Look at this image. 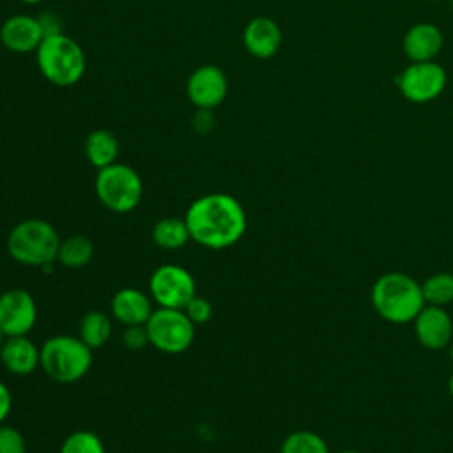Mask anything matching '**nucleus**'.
<instances>
[{
	"mask_svg": "<svg viewBox=\"0 0 453 453\" xmlns=\"http://www.w3.org/2000/svg\"><path fill=\"white\" fill-rule=\"evenodd\" d=\"M0 361L14 375H28L39 366V347L27 336H7L0 347Z\"/></svg>",
	"mask_w": 453,
	"mask_h": 453,
	"instance_id": "f3484780",
	"label": "nucleus"
},
{
	"mask_svg": "<svg viewBox=\"0 0 453 453\" xmlns=\"http://www.w3.org/2000/svg\"><path fill=\"white\" fill-rule=\"evenodd\" d=\"M5 338H7V336H5V334H4V331L0 329V347H2V343L5 342Z\"/></svg>",
	"mask_w": 453,
	"mask_h": 453,
	"instance_id": "473e14b6",
	"label": "nucleus"
},
{
	"mask_svg": "<svg viewBox=\"0 0 453 453\" xmlns=\"http://www.w3.org/2000/svg\"><path fill=\"white\" fill-rule=\"evenodd\" d=\"M448 389L453 395V370H451V375H449V380H448Z\"/></svg>",
	"mask_w": 453,
	"mask_h": 453,
	"instance_id": "7c9ffc66",
	"label": "nucleus"
},
{
	"mask_svg": "<svg viewBox=\"0 0 453 453\" xmlns=\"http://www.w3.org/2000/svg\"><path fill=\"white\" fill-rule=\"evenodd\" d=\"M111 315L124 326H143L152 315V299L138 288H120L113 294L110 304Z\"/></svg>",
	"mask_w": 453,
	"mask_h": 453,
	"instance_id": "dca6fc26",
	"label": "nucleus"
},
{
	"mask_svg": "<svg viewBox=\"0 0 453 453\" xmlns=\"http://www.w3.org/2000/svg\"><path fill=\"white\" fill-rule=\"evenodd\" d=\"M35 64L41 74L57 87L76 85L87 69L83 48L64 32L44 35L35 50Z\"/></svg>",
	"mask_w": 453,
	"mask_h": 453,
	"instance_id": "7ed1b4c3",
	"label": "nucleus"
},
{
	"mask_svg": "<svg viewBox=\"0 0 453 453\" xmlns=\"http://www.w3.org/2000/svg\"><path fill=\"white\" fill-rule=\"evenodd\" d=\"M448 83V74L435 60L411 62L396 76L400 94L416 104H425L437 99Z\"/></svg>",
	"mask_w": 453,
	"mask_h": 453,
	"instance_id": "6e6552de",
	"label": "nucleus"
},
{
	"mask_svg": "<svg viewBox=\"0 0 453 453\" xmlns=\"http://www.w3.org/2000/svg\"><path fill=\"white\" fill-rule=\"evenodd\" d=\"M60 241L53 225L44 219L28 218L9 232L7 251L21 265L44 267L57 260Z\"/></svg>",
	"mask_w": 453,
	"mask_h": 453,
	"instance_id": "20e7f679",
	"label": "nucleus"
},
{
	"mask_svg": "<svg viewBox=\"0 0 453 453\" xmlns=\"http://www.w3.org/2000/svg\"><path fill=\"white\" fill-rule=\"evenodd\" d=\"M228 94V78L216 64L196 67L186 81V96L196 110L218 108Z\"/></svg>",
	"mask_w": 453,
	"mask_h": 453,
	"instance_id": "9d476101",
	"label": "nucleus"
},
{
	"mask_svg": "<svg viewBox=\"0 0 453 453\" xmlns=\"http://www.w3.org/2000/svg\"><path fill=\"white\" fill-rule=\"evenodd\" d=\"M44 39L37 16L12 14L0 27V42L12 53H35Z\"/></svg>",
	"mask_w": 453,
	"mask_h": 453,
	"instance_id": "ddd939ff",
	"label": "nucleus"
},
{
	"mask_svg": "<svg viewBox=\"0 0 453 453\" xmlns=\"http://www.w3.org/2000/svg\"><path fill=\"white\" fill-rule=\"evenodd\" d=\"M0 453H27L21 432L9 425H0Z\"/></svg>",
	"mask_w": 453,
	"mask_h": 453,
	"instance_id": "393cba45",
	"label": "nucleus"
},
{
	"mask_svg": "<svg viewBox=\"0 0 453 453\" xmlns=\"http://www.w3.org/2000/svg\"><path fill=\"white\" fill-rule=\"evenodd\" d=\"M281 453H329V448L317 432L294 430L283 439Z\"/></svg>",
	"mask_w": 453,
	"mask_h": 453,
	"instance_id": "5701e85b",
	"label": "nucleus"
},
{
	"mask_svg": "<svg viewBox=\"0 0 453 453\" xmlns=\"http://www.w3.org/2000/svg\"><path fill=\"white\" fill-rule=\"evenodd\" d=\"M182 311L186 313V317L195 324H205L211 320L212 317V304L200 296H195L188 301V304L182 308Z\"/></svg>",
	"mask_w": 453,
	"mask_h": 453,
	"instance_id": "a878e982",
	"label": "nucleus"
},
{
	"mask_svg": "<svg viewBox=\"0 0 453 453\" xmlns=\"http://www.w3.org/2000/svg\"><path fill=\"white\" fill-rule=\"evenodd\" d=\"M37 320V304L25 288H9L0 294V329L5 336H23Z\"/></svg>",
	"mask_w": 453,
	"mask_h": 453,
	"instance_id": "9b49d317",
	"label": "nucleus"
},
{
	"mask_svg": "<svg viewBox=\"0 0 453 453\" xmlns=\"http://www.w3.org/2000/svg\"><path fill=\"white\" fill-rule=\"evenodd\" d=\"M425 2H437V0H425Z\"/></svg>",
	"mask_w": 453,
	"mask_h": 453,
	"instance_id": "f704fd0d",
	"label": "nucleus"
},
{
	"mask_svg": "<svg viewBox=\"0 0 453 453\" xmlns=\"http://www.w3.org/2000/svg\"><path fill=\"white\" fill-rule=\"evenodd\" d=\"M19 2H23V4H27V5H35V4H39V2H42V0H19Z\"/></svg>",
	"mask_w": 453,
	"mask_h": 453,
	"instance_id": "2f4dec72",
	"label": "nucleus"
},
{
	"mask_svg": "<svg viewBox=\"0 0 453 453\" xmlns=\"http://www.w3.org/2000/svg\"><path fill=\"white\" fill-rule=\"evenodd\" d=\"M283 34L280 25L267 16H257L248 21L242 30V44L246 51L260 60L274 57L281 46Z\"/></svg>",
	"mask_w": 453,
	"mask_h": 453,
	"instance_id": "4468645a",
	"label": "nucleus"
},
{
	"mask_svg": "<svg viewBox=\"0 0 453 453\" xmlns=\"http://www.w3.org/2000/svg\"><path fill=\"white\" fill-rule=\"evenodd\" d=\"M149 343L165 354L186 352L195 340V324L177 308H157L145 322Z\"/></svg>",
	"mask_w": 453,
	"mask_h": 453,
	"instance_id": "0eeeda50",
	"label": "nucleus"
},
{
	"mask_svg": "<svg viewBox=\"0 0 453 453\" xmlns=\"http://www.w3.org/2000/svg\"><path fill=\"white\" fill-rule=\"evenodd\" d=\"M12 409V395L7 389V386L0 380V425L7 419Z\"/></svg>",
	"mask_w": 453,
	"mask_h": 453,
	"instance_id": "c756f323",
	"label": "nucleus"
},
{
	"mask_svg": "<svg viewBox=\"0 0 453 453\" xmlns=\"http://www.w3.org/2000/svg\"><path fill=\"white\" fill-rule=\"evenodd\" d=\"M85 157L87 161L101 170L108 165H113L119 157V150H120V145H119V140L117 136L108 131V129H94L87 134L85 138Z\"/></svg>",
	"mask_w": 453,
	"mask_h": 453,
	"instance_id": "a211bd4d",
	"label": "nucleus"
},
{
	"mask_svg": "<svg viewBox=\"0 0 453 453\" xmlns=\"http://www.w3.org/2000/svg\"><path fill=\"white\" fill-rule=\"evenodd\" d=\"M451 7H453V0H451Z\"/></svg>",
	"mask_w": 453,
	"mask_h": 453,
	"instance_id": "c9c22d12",
	"label": "nucleus"
},
{
	"mask_svg": "<svg viewBox=\"0 0 453 453\" xmlns=\"http://www.w3.org/2000/svg\"><path fill=\"white\" fill-rule=\"evenodd\" d=\"M94 188L97 200L108 211L117 214H126L136 209L143 195V182L138 172L119 161L97 170Z\"/></svg>",
	"mask_w": 453,
	"mask_h": 453,
	"instance_id": "423d86ee",
	"label": "nucleus"
},
{
	"mask_svg": "<svg viewBox=\"0 0 453 453\" xmlns=\"http://www.w3.org/2000/svg\"><path fill=\"white\" fill-rule=\"evenodd\" d=\"M191 241L209 250H225L246 232V211L228 193H207L191 202L186 211Z\"/></svg>",
	"mask_w": 453,
	"mask_h": 453,
	"instance_id": "f257e3e1",
	"label": "nucleus"
},
{
	"mask_svg": "<svg viewBox=\"0 0 453 453\" xmlns=\"http://www.w3.org/2000/svg\"><path fill=\"white\" fill-rule=\"evenodd\" d=\"M421 294L425 304L446 306L453 303V273H435L430 274L421 283Z\"/></svg>",
	"mask_w": 453,
	"mask_h": 453,
	"instance_id": "4be33fe9",
	"label": "nucleus"
},
{
	"mask_svg": "<svg viewBox=\"0 0 453 453\" xmlns=\"http://www.w3.org/2000/svg\"><path fill=\"white\" fill-rule=\"evenodd\" d=\"M214 115L212 110H196L195 117H193V126L198 133H209L214 127Z\"/></svg>",
	"mask_w": 453,
	"mask_h": 453,
	"instance_id": "c85d7f7f",
	"label": "nucleus"
},
{
	"mask_svg": "<svg viewBox=\"0 0 453 453\" xmlns=\"http://www.w3.org/2000/svg\"><path fill=\"white\" fill-rule=\"evenodd\" d=\"M37 18H39V23H41V27H42L44 35H53V34L64 32V30H62V21H60V18H58L57 14H53V12H42V14L37 16Z\"/></svg>",
	"mask_w": 453,
	"mask_h": 453,
	"instance_id": "cd10ccee",
	"label": "nucleus"
},
{
	"mask_svg": "<svg viewBox=\"0 0 453 453\" xmlns=\"http://www.w3.org/2000/svg\"><path fill=\"white\" fill-rule=\"evenodd\" d=\"M189 230L184 218H161L152 226V241L163 250H179L189 241Z\"/></svg>",
	"mask_w": 453,
	"mask_h": 453,
	"instance_id": "aec40b11",
	"label": "nucleus"
},
{
	"mask_svg": "<svg viewBox=\"0 0 453 453\" xmlns=\"http://www.w3.org/2000/svg\"><path fill=\"white\" fill-rule=\"evenodd\" d=\"M58 453H106L101 437L90 430H76L69 434Z\"/></svg>",
	"mask_w": 453,
	"mask_h": 453,
	"instance_id": "b1692460",
	"label": "nucleus"
},
{
	"mask_svg": "<svg viewBox=\"0 0 453 453\" xmlns=\"http://www.w3.org/2000/svg\"><path fill=\"white\" fill-rule=\"evenodd\" d=\"M444 44V35L441 28L434 23L421 21L412 25L402 41V50L411 62L435 60Z\"/></svg>",
	"mask_w": 453,
	"mask_h": 453,
	"instance_id": "2eb2a0df",
	"label": "nucleus"
},
{
	"mask_svg": "<svg viewBox=\"0 0 453 453\" xmlns=\"http://www.w3.org/2000/svg\"><path fill=\"white\" fill-rule=\"evenodd\" d=\"M149 294L161 308L182 310L188 301L196 296V283L188 269L175 264H165L150 274Z\"/></svg>",
	"mask_w": 453,
	"mask_h": 453,
	"instance_id": "1a4fd4ad",
	"label": "nucleus"
},
{
	"mask_svg": "<svg viewBox=\"0 0 453 453\" xmlns=\"http://www.w3.org/2000/svg\"><path fill=\"white\" fill-rule=\"evenodd\" d=\"M94 255V242L81 234L69 235L60 241L57 260L71 269H78L87 265Z\"/></svg>",
	"mask_w": 453,
	"mask_h": 453,
	"instance_id": "412c9836",
	"label": "nucleus"
},
{
	"mask_svg": "<svg viewBox=\"0 0 453 453\" xmlns=\"http://www.w3.org/2000/svg\"><path fill=\"white\" fill-rule=\"evenodd\" d=\"M110 334H111V320L104 311L92 310L81 317L78 326V338L92 350L103 347L108 342Z\"/></svg>",
	"mask_w": 453,
	"mask_h": 453,
	"instance_id": "6ab92c4d",
	"label": "nucleus"
},
{
	"mask_svg": "<svg viewBox=\"0 0 453 453\" xmlns=\"http://www.w3.org/2000/svg\"><path fill=\"white\" fill-rule=\"evenodd\" d=\"M338 453H359V451H356V449H342Z\"/></svg>",
	"mask_w": 453,
	"mask_h": 453,
	"instance_id": "72a5a7b5",
	"label": "nucleus"
},
{
	"mask_svg": "<svg viewBox=\"0 0 453 453\" xmlns=\"http://www.w3.org/2000/svg\"><path fill=\"white\" fill-rule=\"evenodd\" d=\"M122 342L129 350H142L149 345V333L145 324L143 326H126Z\"/></svg>",
	"mask_w": 453,
	"mask_h": 453,
	"instance_id": "bb28decb",
	"label": "nucleus"
},
{
	"mask_svg": "<svg viewBox=\"0 0 453 453\" xmlns=\"http://www.w3.org/2000/svg\"><path fill=\"white\" fill-rule=\"evenodd\" d=\"M412 324L418 342L428 350H442L453 338V320L442 306L425 304Z\"/></svg>",
	"mask_w": 453,
	"mask_h": 453,
	"instance_id": "f8f14e48",
	"label": "nucleus"
},
{
	"mask_svg": "<svg viewBox=\"0 0 453 453\" xmlns=\"http://www.w3.org/2000/svg\"><path fill=\"white\" fill-rule=\"evenodd\" d=\"M39 366L60 384H71L87 375L92 366V349L78 336L55 334L39 347Z\"/></svg>",
	"mask_w": 453,
	"mask_h": 453,
	"instance_id": "39448f33",
	"label": "nucleus"
},
{
	"mask_svg": "<svg viewBox=\"0 0 453 453\" xmlns=\"http://www.w3.org/2000/svg\"><path fill=\"white\" fill-rule=\"evenodd\" d=\"M370 299L377 315L389 324H409L425 306L421 283L405 273L380 274L370 290Z\"/></svg>",
	"mask_w": 453,
	"mask_h": 453,
	"instance_id": "f03ea898",
	"label": "nucleus"
}]
</instances>
